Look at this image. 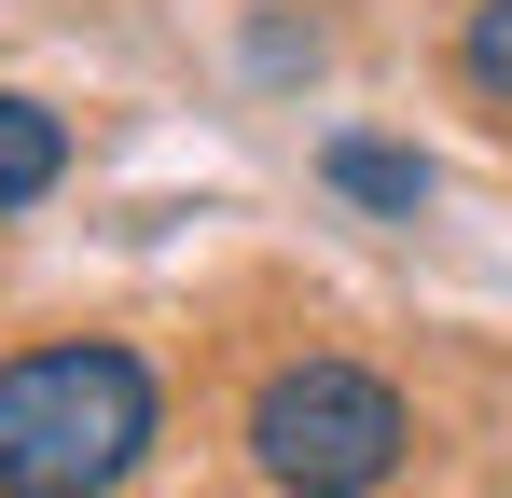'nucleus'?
Listing matches in <instances>:
<instances>
[{
	"label": "nucleus",
	"mask_w": 512,
	"mask_h": 498,
	"mask_svg": "<svg viewBox=\"0 0 512 498\" xmlns=\"http://www.w3.org/2000/svg\"><path fill=\"white\" fill-rule=\"evenodd\" d=\"M167 429V388L125 332H56L0 360V498H111Z\"/></svg>",
	"instance_id": "obj_1"
},
{
	"label": "nucleus",
	"mask_w": 512,
	"mask_h": 498,
	"mask_svg": "<svg viewBox=\"0 0 512 498\" xmlns=\"http://www.w3.org/2000/svg\"><path fill=\"white\" fill-rule=\"evenodd\" d=\"M56 180H70V125L42 97H0V208H42Z\"/></svg>",
	"instance_id": "obj_3"
},
{
	"label": "nucleus",
	"mask_w": 512,
	"mask_h": 498,
	"mask_svg": "<svg viewBox=\"0 0 512 498\" xmlns=\"http://www.w3.org/2000/svg\"><path fill=\"white\" fill-rule=\"evenodd\" d=\"M402 443H416V415L360 360H277L250 388V471L277 498H374L402 471Z\"/></svg>",
	"instance_id": "obj_2"
},
{
	"label": "nucleus",
	"mask_w": 512,
	"mask_h": 498,
	"mask_svg": "<svg viewBox=\"0 0 512 498\" xmlns=\"http://www.w3.org/2000/svg\"><path fill=\"white\" fill-rule=\"evenodd\" d=\"M319 180H333V194H360V208H388V222H416V208H429V166L402 153V139H333V153H319Z\"/></svg>",
	"instance_id": "obj_4"
},
{
	"label": "nucleus",
	"mask_w": 512,
	"mask_h": 498,
	"mask_svg": "<svg viewBox=\"0 0 512 498\" xmlns=\"http://www.w3.org/2000/svg\"><path fill=\"white\" fill-rule=\"evenodd\" d=\"M457 70H471V83L512 111V0H471V28H457Z\"/></svg>",
	"instance_id": "obj_5"
}]
</instances>
